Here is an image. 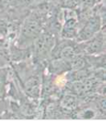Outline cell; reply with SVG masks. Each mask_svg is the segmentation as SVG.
<instances>
[{"mask_svg":"<svg viewBox=\"0 0 106 121\" xmlns=\"http://www.w3.org/2000/svg\"><path fill=\"white\" fill-rule=\"evenodd\" d=\"M6 92V74L0 73V99H3Z\"/></svg>","mask_w":106,"mask_h":121,"instance_id":"obj_7","label":"cell"},{"mask_svg":"<svg viewBox=\"0 0 106 121\" xmlns=\"http://www.w3.org/2000/svg\"><path fill=\"white\" fill-rule=\"evenodd\" d=\"M25 91L30 97L37 99L40 92V78L34 75L26 80L25 83Z\"/></svg>","mask_w":106,"mask_h":121,"instance_id":"obj_5","label":"cell"},{"mask_svg":"<svg viewBox=\"0 0 106 121\" xmlns=\"http://www.w3.org/2000/svg\"><path fill=\"white\" fill-rule=\"evenodd\" d=\"M55 45V39L54 33L46 31L41 33L35 40V53L38 59H44L49 54H51Z\"/></svg>","mask_w":106,"mask_h":121,"instance_id":"obj_2","label":"cell"},{"mask_svg":"<svg viewBox=\"0 0 106 121\" xmlns=\"http://www.w3.org/2000/svg\"><path fill=\"white\" fill-rule=\"evenodd\" d=\"M5 105H6V103L3 100V99H0V114L5 110Z\"/></svg>","mask_w":106,"mask_h":121,"instance_id":"obj_9","label":"cell"},{"mask_svg":"<svg viewBox=\"0 0 106 121\" xmlns=\"http://www.w3.org/2000/svg\"><path fill=\"white\" fill-rule=\"evenodd\" d=\"M80 47L81 52L90 55L104 53L105 50V34L103 31H99L90 40L81 44Z\"/></svg>","mask_w":106,"mask_h":121,"instance_id":"obj_3","label":"cell"},{"mask_svg":"<svg viewBox=\"0 0 106 121\" xmlns=\"http://www.w3.org/2000/svg\"><path fill=\"white\" fill-rule=\"evenodd\" d=\"M95 115V112L91 110H86L85 111H84V114H83V118L85 119H90L92 117H94Z\"/></svg>","mask_w":106,"mask_h":121,"instance_id":"obj_8","label":"cell"},{"mask_svg":"<svg viewBox=\"0 0 106 121\" xmlns=\"http://www.w3.org/2000/svg\"><path fill=\"white\" fill-rule=\"evenodd\" d=\"M102 21L100 14L92 13V15L86 20L79 29L78 33L76 36V42H84L90 40L95 34L100 31L102 26Z\"/></svg>","mask_w":106,"mask_h":121,"instance_id":"obj_1","label":"cell"},{"mask_svg":"<svg viewBox=\"0 0 106 121\" xmlns=\"http://www.w3.org/2000/svg\"><path fill=\"white\" fill-rule=\"evenodd\" d=\"M41 21L39 20L37 17H31L30 18H28L22 27L20 41L23 43L25 40L30 41L32 40H36L37 37L41 34Z\"/></svg>","mask_w":106,"mask_h":121,"instance_id":"obj_4","label":"cell"},{"mask_svg":"<svg viewBox=\"0 0 106 121\" xmlns=\"http://www.w3.org/2000/svg\"><path fill=\"white\" fill-rule=\"evenodd\" d=\"M60 105L64 110H73L77 107L78 100L77 98L73 94H68L64 95V97L61 99Z\"/></svg>","mask_w":106,"mask_h":121,"instance_id":"obj_6","label":"cell"}]
</instances>
